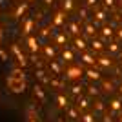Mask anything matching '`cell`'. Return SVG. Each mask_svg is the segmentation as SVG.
Masks as SVG:
<instances>
[{"label": "cell", "instance_id": "obj_10", "mask_svg": "<svg viewBox=\"0 0 122 122\" xmlns=\"http://www.w3.org/2000/svg\"><path fill=\"white\" fill-rule=\"evenodd\" d=\"M27 38H25V44H27V47H29L31 53H36V51L40 49V42H38V38L33 35H25Z\"/></svg>", "mask_w": 122, "mask_h": 122}, {"label": "cell", "instance_id": "obj_47", "mask_svg": "<svg viewBox=\"0 0 122 122\" xmlns=\"http://www.w3.org/2000/svg\"><path fill=\"white\" fill-rule=\"evenodd\" d=\"M58 122H64V120H62V118H60V120H58Z\"/></svg>", "mask_w": 122, "mask_h": 122}, {"label": "cell", "instance_id": "obj_5", "mask_svg": "<svg viewBox=\"0 0 122 122\" xmlns=\"http://www.w3.org/2000/svg\"><path fill=\"white\" fill-rule=\"evenodd\" d=\"M89 106H91V104H89V98L84 97L82 93L75 97V107H76L80 113H82V111H87V109H89Z\"/></svg>", "mask_w": 122, "mask_h": 122}, {"label": "cell", "instance_id": "obj_19", "mask_svg": "<svg viewBox=\"0 0 122 122\" xmlns=\"http://www.w3.org/2000/svg\"><path fill=\"white\" fill-rule=\"evenodd\" d=\"M55 100H56V106L62 107V109H66V107L69 106V100H67V97L64 95V93H58V95L55 97Z\"/></svg>", "mask_w": 122, "mask_h": 122}, {"label": "cell", "instance_id": "obj_3", "mask_svg": "<svg viewBox=\"0 0 122 122\" xmlns=\"http://www.w3.org/2000/svg\"><path fill=\"white\" fill-rule=\"evenodd\" d=\"M100 36H102V40H106V42H111L115 40V27H113L111 24H102L100 27Z\"/></svg>", "mask_w": 122, "mask_h": 122}, {"label": "cell", "instance_id": "obj_29", "mask_svg": "<svg viewBox=\"0 0 122 122\" xmlns=\"http://www.w3.org/2000/svg\"><path fill=\"white\" fill-rule=\"evenodd\" d=\"M67 42V36L64 33H55V46H64Z\"/></svg>", "mask_w": 122, "mask_h": 122}, {"label": "cell", "instance_id": "obj_6", "mask_svg": "<svg viewBox=\"0 0 122 122\" xmlns=\"http://www.w3.org/2000/svg\"><path fill=\"white\" fill-rule=\"evenodd\" d=\"M51 24H53V27H62V25L66 24V13L64 11H55L53 13V16H51Z\"/></svg>", "mask_w": 122, "mask_h": 122}, {"label": "cell", "instance_id": "obj_43", "mask_svg": "<svg viewBox=\"0 0 122 122\" xmlns=\"http://www.w3.org/2000/svg\"><path fill=\"white\" fill-rule=\"evenodd\" d=\"M118 95H120V97H122V84H120V86H118Z\"/></svg>", "mask_w": 122, "mask_h": 122}, {"label": "cell", "instance_id": "obj_26", "mask_svg": "<svg viewBox=\"0 0 122 122\" xmlns=\"http://www.w3.org/2000/svg\"><path fill=\"white\" fill-rule=\"evenodd\" d=\"M25 13H27V2L18 4V7H16V11H15V16H16V18H22Z\"/></svg>", "mask_w": 122, "mask_h": 122}, {"label": "cell", "instance_id": "obj_8", "mask_svg": "<svg viewBox=\"0 0 122 122\" xmlns=\"http://www.w3.org/2000/svg\"><path fill=\"white\" fill-rule=\"evenodd\" d=\"M107 107H109V111H111V113H120V111H122V97H113V98H109Z\"/></svg>", "mask_w": 122, "mask_h": 122}, {"label": "cell", "instance_id": "obj_36", "mask_svg": "<svg viewBox=\"0 0 122 122\" xmlns=\"http://www.w3.org/2000/svg\"><path fill=\"white\" fill-rule=\"evenodd\" d=\"M115 36H117V40H118V42H122V25L118 27L117 31H115Z\"/></svg>", "mask_w": 122, "mask_h": 122}, {"label": "cell", "instance_id": "obj_9", "mask_svg": "<svg viewBox=\"0 0 122 122\" xmlns=\"http://www.w3.org/2000/svg\"><path fill=\"white\" fill-rule=\"evenodd\" d=\"M84 75H86L91 82H98V80L102 78L100 71H98V69H95V66H87V69L84 71Z\"/></svg>", "mask_w": 122, "mask_h": 122}, {"label": "cell", "instance_id": "obj_18", "mask_svg": "<svg viewBox=\"0 0 122 122\" xmlns=\"http://www.w3.org/2000/svg\"><path fill=\"white\" fill-rule=\"evenodd\" d=\"M107 53H109V55H118V53H120V42L118 40L107 42Z\"/></svg>", "mask_w": 122, "mask_h": 122}, {"label": "cell", "instance_id": "obj_17", "mask_svg": "<svg viewBox=\"0 0 122 122\" xmlns=\"http://www.w3.org/2000/svg\"><path fill=\"white\" fill-rule=\"evenodd\" d=\"M80 122H97V115L93 111H82L80 117H78Z\"/></svg>", "mask_w": 122, "mask_h": 122}, {"label": "cell", "instance_id": "obj_11", "mask_svg": "<svg viewBox=\"0 0 122 122\" xmlns=\"http://www.w3.org/2000/svg\"><path fill=\"white\" fill-rule=\"evenodd\" d=\"M107 109V104L104 100H100V98H97V100L93 102V113L95 115H104Z\"/></svg>", "mask_w": 122, "mask_h": 122}, {"label": "cell", "instance_id": "obj_46", "mask_svg": "<svg viewBox=\"0 0 122 122\" xmlns=\"http://www.w3.org/2000/svg\"><path fill=\"white\" fill-rule=\"evenodd\" d=\"M25 2H27V4H29V2H35V0H25Z\"/></svg>", "mask_w": 122, "mask_h": 122}, {"label": "cell", "instance_id": "obj_35", "mask_svg": "<svg viewBox=\"0 0 122 122\" xmlns=\"http://www.w3.org/2000/svg\"><path fill=\"white\" fill-rule=\"evenodd\" d=\"M102 2H104V7H109V9L115 7V0H102Z\"/></svg>", "mask_w": 122, "mask_h": 122}, {"label": "cell", "instance_id": "obj_34", "mask_svg": "<svg viewBox=\"0 0 122 122\" xmlns=\"http://www.w3.org/2000/svg\"><path fill=\"white\" fill-rule=\"evenodd\" d=\"M49 33H51V31L47 29V27H44V29H40V33H38V35H40V38H44V40H46L47 36H49Z\"/></svg>", "mask_w": 122, "mask_h": 122}, {"label": "cell", "instance_id": "obj_22", "mask_svg": "<svg viewBox=\"0 0 122 122\" xmlns=\"http://www.w3.org/2000/svg\"><path fill=\"white\" fill-rule=\"evenodd\" d=\"M102 80V86H100V89H104L106 93H109L111 95L113 91H115V84H113L111 80H104V78H100Z\"/></svg>", "mask_w": 122, "mask_h": 122}, {"label": "cell", "instance_id": "obj_37", "mask_svg": "<svg viewBox=\"0 0 122 122\" xmlns=\"http://www.w3.org/2000/svg\"><path fill=\"white\" fill-rule=\"evenodd\" d=\"M78 16H80V20H84V18H87V11L82 7L80 11H78Z\"/></svg>", "mask_w": 122, "mask_h": 122}, {"label": "cell", "instance_id": "obj_30", "mask_svg": "<svg viewBox=\"0 0 122 122\" xmlns=\"http://www.w3.org/2000/svg\"><path fill=\"white\" fill-rule=\"evenodd\" d=\"M35 97H38L40 102H46V93H44L42 86H38V84H35Z\"/></svg>", "mask_w": 122, "mask_h": 122}, {"label": "cell", "instance_id": "obj_2", "mask_svg": "<svg viewBox=\"0 0 122 122\" xmlns=\"http://www.w3.org/2000/svg\"><path fill=\"white\" fill-rule=\"evenodd\" d=\"M67 80H80L82 76H84V69L80 66H67L66 67V75H64Z\"/></svg>", "mask_w": 122, "mask_h": 122}, {"label": "cell", "instance_id": "obj_7", "mask_svg": "<svg viewBox=\"0 0 122 122\" xmlns=\"http://www.w3.org/2000/svg\"><path fill=\"white\" fill-rule=\"evenodd\" d=\"M11 51L15 53V56H16V62L20 64V67H25V66H27V58H25V55L20 51V47L16 46V44H13V46H11Z\"/></svg>", "mask_w": 122, "mask_h": 122}, {"label": "cell", "instance_id": "obj_40", "mask_svg": "<svg viewBox=\"0 0 122 122\" xmlns=\"http://www.w3.org/2000/svg\"><path fill=\"white\" fill-rule=\"evenodd\" d=\"M102 120H104V122H113V118H111V115H104Z\"/></svg>", "mask_w": 122, "mask_h": 122}, {"label": "cell", "instance_id": "obj_39", "mask_svg": "<svg viewBox=\"0 0 122 122\" xmlns=\"http://www.w3.org/2000/svg\"><path fill=\"white\" fill-rule=\"evenodd\" d=\"M29 122H36V117L33 113V109H29Z\"/></svg>", "mask_w": 122, "mask_h": 122}, {"label": "cell", "instance_id": "obj_42", "mask_svg": "<svg viewBox=\"0 0 122 122\" xmlns=\"http://www.w3.org/2000/svg\"><path fill=\"white\" fill-rule=\"evenodd\" d=\"M118 62H120V66H122V51L118 53Z\"/></svg>", "mask_w": 122, "mask_h": 122}, {"label": "cell", "instance_id": "obj_45", "mask_svg": "<svg viewBox=\"0 0 122 122\" xmlns=\"http://www.w3.org/2000/svg\"><path fill=\"white\" fill-rule=\"evenodd\" d=\"M118 122H122V111L118 113Z\"/></svg>", "mask_w": 122, "mask_h": 122}, {"label": "cell", "instance_id": "obj_1", "mask_svg": "<svg viewBox=\"0 0 122 122\" xmlns=\"http://www.w3.org/2000/svg\"><path fill=\"white\" fill-rule=\"evenodd\" d=\"M5 84H7V87H9L13 93H24L25 91V80L16 78V76H13V75H7Z\"/></svg>", "mask_w": 122, "mask_h": 122}, {"label": "cell", "instance_id": "obj_20", "mask_svg": "<svg viewBox=\"0 0 122 122\" xmlns=\"http://www.w3.org/2000/svg\"><path fill=\"white\" fill-rule=\"evenodd\" d=\"M73 46H75L78 51H84V49L87 47V44H86V40H84V38H80V35H76L75 38H73Z\"/></svg>", "mask_w": 122, "mask_h": 122}, {"label": "cell", "instance_id": "obj_31", "mask_svg": "<svg viewBox=\"0 0 122 122\" xmlns=\"http://www.w3.org/2000/svg\"><path fill=\"white\" fill-rule=\"evenodd\" d=\"M98 93H100V87L95 86V84H91V86L87 87V95H89V97H97Z\"/></svg>", "mask_w": 122, "mask_h": 122}, {"label": "cell", "instance_id": "obj_15", "mask_svg": "<svg viewBox=\"0 0 122 122\" xmlns=\"http://www.w3.org/2000/svg\"><path fill=\"white\" fill-rule=\"evenodd\" d=\"M80 60L86 64V66H95V55H91V53H87L86 49L80 53Z\"/></svg>", "mask_w": 122, "mask_h": 122}, {"label": "cell", "instance_id": "obj_28", "mask_svg": "<svg viewBox=\"0 0 122 122\" xmlns=\"http://www.w3.org/2000/svg\"><path fill=\"white\" fill-rule=\"evenodd\" d=\"M49 69H51L53 73H55V76H60V73H62L60 64H58L56 60H53V58H51V62H49Z\"/></svg>", "mask_w": 122, "mask_h": 122}, {"label": "cell", "instance_id": "obj_44", "mask_svg": "<svg viewBox=\"0 0 122 122\" xmlns=\"http://www.w3.org/2000/svg\"><path fill=\"white\" fill-rule=\"evenodd\" d=\"M0 44H2V24H0Z\"/></svg>", "mask_w": 122, "mask_h": 122}, {"label": "cell", "instance_id": "obj_33", "mask_svg": "<svg viewBox=\"0 0 122 122\" xmlns=\"http://www.w3.org/2000/svg\"><path fill=\"white\" fill-rule=\"evenodd\" d=\"M47 84H51V86H55V87H62V86H64L58 78H49V82H47Z\"/></svg>", "mask_w": 122, "mask_h": 122}, {"label": "cell", "instance_id": "obj_12", "mask_svg": "<svg viewBox=\"0 0 122 122\" xmlns=\"http://www.w3.org/2000/svg\"><path fill=\"white\" fill-rule=\"evenodd\" d=\"M93 18H95V24H104V22L107 20V15H106V11H102L98 9L97 5H95V11H93Z\"/></svg>", "mask_w": 122, "mask_h": 122}, {"label": "cell", "instance_id": "obj_38", "mask_svg": "<svg viewBox=\"0 0 122 122\" xmlns=\"http://www.w3.org/2000/svg\"><path fill=\"white\" fill-rule=\"evenodd\" d=\"M97 4H98V0H86V5H87V7H95Z\"/></svg>", "mask_w": 122, "mask_h": 122}, {"label": "cell", "instance_id": "obj_41", "mask_svg": "<svg viewBox=\"0 0 122 122\" xmlns=\"http://www.w3.org/2000/svg\"><path fill=\"white\" fill-rule=\"evenodd\" d=\"M44 2H46V5H53V2H55V0H44Z\"/></svg>", "mask_w": 122, "mask_h": 122}, {"label": "cell", "instance_id": "obj_25", "mask_svg": "<svg viewBox=\"0 0 122 122\" xmlns=\"http://www.w3.org/2000/svg\"><path fill=\"white\" fill-rule=\"evenodd\" d=\"M44 55L47 56V58H55L56 56V49H55V46H51V44H46V46H44Z\"/></svg>", "mask_w": 122, "mask_h": 122}, {"label": "cell", "instance_id": "obj_14", "mask_svg": "<svg viewBox=\"0 0 122 122\" xmlns=\"http://www.w3.org/2000/svg\"><path fill=\"white\" fill-rule=\"evenodd\" d=\"M89 46L95 53H104L106 51V46H104V42L102 40H95V36H91V42H89Z\"/></svg>", "mask_w": 122, "mask_h": 122}, {"label": "cell", "instance_id": "obj_32", "mask_svg": "<svg viewBox=\"0 0 122 122\" xmlns=\"http://www.w3.org/2000/svg\"><path fill=\"white\" fill-rule=\"evenodd\" d=\"M82 89H84V87H82V84H73V86L69 87V91H71L73 95H75V97H76V95H80V93H82Z\"/></svg>", "mask_w": 122, "mask_h": 122}, {"label": "cell", "instance_id": "obj_13", "mask_svg": "<svg viewBox=\"0 0 122 122\" xmlns=\"http://www.w3.org/2000/svg\"><path fill=\"white\" fill-rule=\"evenodd\" d=\"M82 31L86 33V36H95L98 29H97V24H95V22H86L84 27H82Z\"/></svg>", "mask_w": 122, "mask_h": 122}, {"label": "cell", "instance_id": "obj_27", "mask_svg": "<svg viewBox=\"0 0 122 122\" xmlns=\"http://www.w3.org/2000/svg\"><path fill=\"white\" fill-rule=\"evenodd\" d=\"M75 9V2L73 0H62V11L64 13H71Z\"/></svg>", "mask_w": 122, "mask_h": 122}, {"label": "cell", "instance_id": "obj_23", "mask_svg": "<svg viewBox=\"0 0 122 122\" xmlns=\"http://www.w3.org/2000/svg\"><path fill=\"white\" fill-rule=\"evenodd\" d=\"M66 111H67V117L71 118V120H78V117H80V111H78L75 106H67V107H66Z\"/></svg>", "mask_w": 122, "mask_h": 122}, {"label": "cell", "instance_id": "obj_24", "mask_svg": "<svg viewBox=\"0 0 122 122\" xmlns=\"http://www.w3.org/2000/svg\"><path fill=\"white\" fill-rule=\"evenodd\" d=\"M60 56H62V60H64V62H73V60H75L73 51H71V49H67V47H64V49H62Z\"/></svg>", "mask_w": 122, "mask_h": 122}, {"label": "cell", "instance_id": "obj_21", "mask_svg": "<svg viewBox=\"0 0 122 122\" xmlns=\"http://www.w3.org/2000/svg\"><path fill=\"white\" fill-rule=\"evenodd\" d=\"M67 29H69V33H71L73 36H76V35H80L82 27H80V25H78V22L71 20V22H69V24H67Z\"/></svg>", "mask_w": 122, "mask_h": 122}, {"label": "cell", "instance_id": "obj_4", "mask_svg": "<svg viewBox=\"0 0 122 122\" xmlns=\"http://www.w3.org/2000/svg\"><path fill=\"white\" fill-rule=\"evenodd\" d=\"M95 66H98V67H104V69H109V67L113 66L111 55L107 56V55H104V53H100L98 56H95Z\"/></svg>", "mask_w": 122, "mask_h": 122}, {"label": "cell", "instance_id": "obj_16", "mask_svg": "<svg viewBox=\"0 0 122 122\" xmlns=\"http://www.w3.org/2000/svg\"><path fill=\"white\" fill-rule=\"evenodd\" d=\"M33 27H35V20H33L31 16H27L24 20V25H22V33H24V35H31Z\"/></svg>", "mask_w": 122, "mask_h": 122}]
</instances>
